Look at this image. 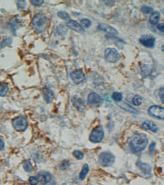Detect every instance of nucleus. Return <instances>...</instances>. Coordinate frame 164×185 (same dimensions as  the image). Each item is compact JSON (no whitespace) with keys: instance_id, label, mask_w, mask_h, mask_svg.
Here are the masks:
<instances>
[{"instance_id":"nucleus-1","label":"nucleus","mask_w":164,"mask_h":185,"mask_svg":"<svg viewBox=\"0 0 164 185\" xmlns=\"http://www.w3.org/2000/svg\"><path fill=\"white\" fill-rule=\"evenodd\" d=\"M148 144V138L144 134H136L131 137L130 146L135 152H140L144 150Z\"/></svg>"},{"instance_id":"nucleus-2","label":"nucleus","mask_w":164,"mask_h":185,"mask_svg":"<svg viewBox=\"0 0 164 185\" xmlns=\"http://www.w3.org/2000/svg\"><path fill=\"white\" fill-rule=\"evenodd\" d=\"M48 19L44 14H38L33 18L32 22V27L37 33L44 32L47 28Z\"/></svg>"},{"instance_id":"nucleus-3","label":"nucleus","mask_w":164,"mask_h":185,"mask_svg":"<svg viewBox=\"0 0 164 185\" xmlns=\"http://www.w3.org/2000/svg\"><path fill=\"white\" fill-rule=\"evenodd\" d=\"M115 161L114 155L109 152H102L99 155V164L104 167H109L114 164Z\"/></svg>"},{"instance_id":"nucleus-4","label":"nucleus","mask_w":164,"mask_h":185,"mask_svg":"<svg viewBox=\"0 0 164 185\" xmlns=\"http://www.w3.org/2000/svg\"><path fill=\"white\" fill-rule=\"evenodd\" d=\"M104 136L105 134L103 128L102 126H99L92 130L90 134L89 139L92 143H98L102 141Z\"/></svg>"},{"instance_id":"nucleus-5","label":"nucleus","mask_w":164,"mask_h":185,"mask_svg":"<svg viewBox=\"0 0 164 185\" xmlns=\"http://www.w3.org/2000/svg\"><path fill=\"white\" fill-rule=\"evenodd\" d=\"M12 125L15 130L18 132H22L27 129L28 122L24 117L18 116L13 120Z\"/></svg>"},{"instance_id":"nucleus-6","label":"nucleus","mask_w":164,"mask_h":185,"mask_svg":"<svg viewBox=\"0 0 164 185\" xmlns=\"http://www.w3.org/2000/svg\"><path fill=\"white\" fill-rule=\"evenodd\" d=\"M105 59L107 62L115 63L120 58V55L115 48H107L105 51Z\"/></svg>"},{"instance_id":"nucleus-7","label":"nucleus","mask_w":164,"mask_h":185,"mask_svg":"<svg viewBox=\"0 0 164 185\" xmlns=\"http://www.w3.org/2000/svg\"><path fill=\"white\" fill-rule=\"evenodd\" d=\"M148 112L151 115L159 119L163 120L164 118V108L158 106H152L148 109Z\"/></svg>"},{"instance_id":"nucleus-8","label":"nucleus","mask_w":164,"mask_h":185,"mask_svg":"<svg viewBox=\"0 0 164 185\" xmlns=\"http://www.w3.org/2000/svg\"><path fill=\"white\" fill-rule=\"evenodd\" d=\"M71 77L76 84L83 82L85 79V75L81 70H76L71 73Z\"/></svg>"},{"instance_id":"nucleus-9","label":"nucleus","mask_w":164,"mask_h":185,"mask_svg":"<svg viewBox=\"0 0 164 185\" xmlns=\"http://www.w3.org/2000/svg\"><path fill=\"white\" fill-rule=\"evenodd\" d=\"M155 41V38L151 35H144L140 39V42L141 45L148 48L154 47Z\"/></svg>"},{"instance_id":"nucleus-10","label":"nucleus","mask_w":164,"mask_h":185,"mask_svg":"<svg viewBox=\"0 0 164 185\" xmlns=\"http://www.w3.org/2000/svg\"><path fill=\"white\" fill-rule=\"evenodd\" d=\"M38 177L39 182L42 185L48 184L52 180L51 175L46 172H40L39 173Z\"/></svg>"},{"instance_id":"nucleus-11","label":"nucleus","mask_w":164,"mask_h":185,"mask_svg":"<svg viewBox=\"0 0 164 185\" xmlns=\"http://www.w3.org/2000/svg\"><path fill=\"white\" fill-rule=\"evenodd\" d=\"M67 26L70 29L78 33H83L84 32V29L81 25V24L74 20H70L67 23Z\"/></svg>"},{"instance_id":"nucleus-12","label":"nucleus","mask_w":164,"mask_h":185,"mask_svg":"<svg viewBox=\"0 0 164 185\" xmlns=\"http://www.w3.org/2000/svg\"><path fill=\"white\" fill-rule=\"evenodd\" d=\"M98 28L100 30L104 31L106 33L113 35L118 34V32L116 29L112 27L111 26L105 24V23H100L99 24Z\"/></svg>"},{"instance_id":"nucleus-13","label":"nucleus","mask_w":164,"mask_h":185,"mask_svg":"<svg viewBox=\"0 0 164 185\" xmlns=\"http://www.w3.org/2000/svg\"><path fill=\"white\" fill-rule=\"evenodd\" d=\"M72 102L74 106L79 111L82 112L86 107L84 102L82 99L77 96L74 97L72 99Z\"/></svg>"},{"instance_id":"nucleus-14","label":"nucleus","mask_w":164,"mask_h":185,"mask_svg":"<svg viewBox=\"0 0 164 185\" xmlns=\"http://www.w3.org/2000/svg\"><path fill=\"white\" fill-rule=\"evenodd\" d=\"M43 98L47 103H50L54 98V95L52 90L48 88H44L42 91Z\"/></svg>"},{"instance_id":"nucleus-15","label":"nucleus","mask_w":164,"mask_h":185,"mask_svg":"<svg viewBox=\"0 0 164 185\" xmlns=\"http://www.w3.org/2000/svg\"><path fill=\"white\" fill-rule=\"evenodd\" d=\"M142 127L146 130H150L152 132H157L158 130L157 126L154 122L151 120H147L142 124Z\"/></svg>"},{"instance_id":"nucleus-16","label":"nucleus","mask_w":164,"mask_h":185,"mask_svg":"<svg viewBox=\"0 0 164 185\" xmlns=\"http://www.w3.org/2000/svg\"><path fill=\"white\" fill-rule=\"evenodd\" d=\"M88 100L90 104H99L102 102V99L101 96L96 93H92L89 94Z\"/></svg>"},{"instance_id":"nucleus-17","label":"nucleus","mask_w":164,"mask_h":185,"mask_svg":"<svg viewBox=\"0 0 164 185\" xmlns=\"http://www.w3.org/2000/svg\"><path fill=\"white\" fill-rule=\"evenodd\" d=\"M119 106L123 109L126 110V111L129 112L135 113V114H137L138 113V111L137 109H135L134 108H133V106L130 105L129 104L125 103L124 102L119 104Z\"/></svg>"},{"instance_id":"nucleus-18","label":"nucleus","mask_w":164,"mask_h":185,"mask_svg":"<svg viewBox=\"0 0 164 185\" xmlns=\"http://www.w3.org/2000/svg\"><path fill=\"white\" fill-rule=\"evenodd\" d=\"M160 18V14L158 11L153 12L150 17V22L154 25H157Z\"/></svg>"},{"instance_id":"nucleus-19","label":"nucleus","mask_w":164,"mask_h":185,"mask_svg":"<svg viewBox=\"0 0 164 185\" xmlns=\"http://www.w3.org/2000/svg\"><path fill=\"white\" fill-rule=\"evenodd\" d=\"M8 91V87L6 84L0 81V96L4 97L7 95Z\"/></svg>"},{"instance_id":"nucleus-20","label":"nucleus","mask_w":164,"mask_h":185,"mask_svg":"<svg viewBox=\"0 0 164 185\" xmlns=\"http://www.w3.org/2000/svg\"><path fill=\"white\" fill-rule=\"evenodd\" d=\"M138 166H139L140 168L141 169V171L144 173V174H149L151 172V169L150 166H149L148 164L142 163V162H139Z\"/></svg>"},{"instance_id":"nucleus-21","label":"nucleus","mask_w":164,"mask_h":185,"mask_svg":"<svg viewBox=\"0 0 164 185\" xmlns=\"http://www.w3.org/2000/svg\"><path fill=\"white\" fill-rule=\"evenodd\" d=\"M56 32L60 35H67L68 32V29L67 27H65V26L63 24H60L56 28Z\"/></svg>"},{"instance_id":"nucleus-22","label":"nucleus","mask_w":164,"mask_h":185,"mask_svg":"<svg viewBox=\"0 0 164 185\" xmlns=\"http://www.w3.org/2000/svg\"><path fill=\"white\" fill-rule=\"evenodd\" d=\"M89 171V167L88 165L87 164H85L80 174V178L82 180H84L86 178V175L88 173Z\"/></svg>"},{"instance_id":"nucleus-23","label":"nucleus","mask_w":164,"mask_h":185,"mask_svg":"<svg viewBox=\"0 0 164 185\" xmlns=\"http://www.w3.org/2000/svg\"><path fill=\"white\" fill-rule=\"evenodd\" d=\"M23 168L26 171L31 173L33 171V167L29 160H26L23 163Z\"/></svg>"},{"instance_id":"nucleus-24","label":"nucleus","mask_w":164,"mask_h":185,"mask_svg":"<svg viewBox=\"0 0 164 185\" xmlns=\"http://www.w3.org/2000/svg\"><path fill=\"white\" fill-rule=\"evenodd\" d=\"M57 15L60 18L63 20H68L70 18V15L66 12L59 11L57 13Z\"/></svg>"},{"instance_id":"nucleus-25","label":"nucleus","mask_w":164,"mask_h":185,"mask_svg":"<svg viewBox=\"0 0 164 185\" xmlns=\"http://www.w3.org/2000/svg\"><path fill=\"white\" fill-rule=\"evenodd\" d=\"M133 102L134 105L137 106L140 105L142 103L141 97L139 95H135L134 96V98H133Z\"/></svg>"},{"instance_id":"nucleus-26","label":"nucleus","mask_w":164,"mask_h":185,"mask_svg":"<svg viewBox=\"0 0 164 185\" xmlns=\"http://www.w3.org/2000/svg\"><path fill=\"white\" fill-rule=\"evenodd\" d=\"M81 25L82 26V28H88L91 26V21L88 19L84 18L81 21Z\"/></svg>"},{"instance_id":"nucleus-27","label":"nucleus","mask_w":164,"mask_h":185,"mask_svg":"<svg viewBox=\"0 0 164 185\" xmlns=\"http://www.w3.org/2000/svg\"><path fill=\"white\" fill-rule=\"evenodd\" d=\"M113 99L116 102H120L122 99V95L120 93L114 92L112 95Z\"/></svg>"},{"instance_id":"nucleus-28","label":"nucleus","mask_w":164,"mask_h":185,"mask_svg":"<svg viewBox=\"0 0 164 185\" xmlns=\"http://www.w3.org/2000/svg\"><path fill=\"white\" fill-rule=\"evenodd\" d=\"M74 157L78 160H82L83 158L84 154L81 151L75 150L73 152Z\"/></svg>"},{"instance_id":"nucleus-29","label":"nucleus","mask_w":164,"mask_h":185,"mask_svg":"<svg viewBox=\"0 0 164 185\" xmlns=\"http://www.w3.org/2000/svg\"><path fill=\"white\" fill-rule=\"evenodd\" d=\"M70 165V162L67 161V160H64L60 164L59 168L61 170H65L68 168Z\"/></svg>"},{"instance_id":"nucleus-30","label":"nucleus","mask_w":164,"mask_h":185,"mask_svg":"<svg viewBox=\"0 0 164 185\" xmlns=\"http://www.w3.org/2000/svg\"><path fill=\"white\" fill-rule=\"evenodd\" d=\"M29 182L31 185H37L39 183V180L36 177L30 176L29 179Z\"/></svg>"},{"instance_id":"nucleus-31","label":"nucleus","mask_w":164,"mask_h":185,"mask_svg":"<svg viewBox=\"0 0 164 185\" xmlns=\"http://www.w3.org/2000/svg\"><path fill=\"white\" fill-rule=\"evenodd\" d=\"M141 11L144 14H150L153 12V9L151 7H147V6H144L141 8Z\"/></svg>"},{"instance_id":"nucleus-32","label":"nucleus","mask_w":164,"mask_h":185,"mask_svg":"<svg viewBox=\"0 0 164 185\" xmlns=\"http://www.w3.org/2000/svg\"><path fill=\"white\" fill-rule=\"evenodd\" d=\"M12 42L11 39L7 38V39L4 40V41L2 42L1 46L2 47H5L6 46H9L11 45Z\"/></svg>"},{"instance_id":"nucleus-33","label":"nucleus","mask_w":164,"mask_h":185,"mask_svg":"<svg viewBox=\"0 0 164 185\" xmlns=\"http://www.w3.org/2000/svg\"><path fill=\"white\" fill-rule=\"evenodd\" d=\"M30 2L33 5H36V6H40L43 4L44 1L42 0H32V1H30Z\"/></svg>"},{"instance_id":"nucleus-34","label":"nucleus","mask_w":164,"mask_h":185,"mask_svg":"<svg viewBox=\"0 0 164 185\" xmlns=\"http://www.w3.org/2000/svg\"><path fill=\"white\" fill-rule=\"evenodd\" d=\"M17 5H18V9H24L26 5V3L25 1H17Z\"/></svg>"},{"instance_id":"nucleus-35","label":"nucleus","mask_w":164,"mask_h":185,"mask_svg":"<svg viewBox=\"0 0 164 185\" xmlns=\"http://www.w3.org/2000/svg\"><path fill=\"white\" fill-rule=\"evenodd\" d=\"M159 95L163 103H164V89H163V88H161L160 91H159Z\"/></svg>"},{"instance_id":"nucleus-36","label":"nucleus","mask_w":164,"mask_h":185,"mask_svg":"<svg viewBox=\"0 0 164 185\" xmlns=\"http://www.w3.org/2000/svg\"><path fill=\"white\" fill-rule=\"evenodd\" d=\"M155 143L154 142H153L149 146V152L150 153H152L153 152V150H154V148H155Z\"/></svg>"},{"instance_id":"nucleus-37","label":"nucleus","mask_w":164,"mask_h":185,"mask_svg":"<svg viewBox=\"0 0 164 185\" xmlns=\"http://www.w3.org/2000/svg\"><path fill=\"white\" fill-rule=\"evenodd\" d=\"M4 143L0 137V151L4 150Z\"/></svg>"},{"instance_id":"nucleus-38","label":"nucleus","mask_w":164,"mask_h":185,"mask_svg":"<svg viewBox=\"0 0 164 185\" xmlns=\"http://www.w3.org/2000/svg\"><path fill=\"white\" fill-rule=\"evenodd\" d=\"M158 29L159 31H161L162 32H164V24L163 23H160L157 26Z\"/></svg>"}]
</instances>
